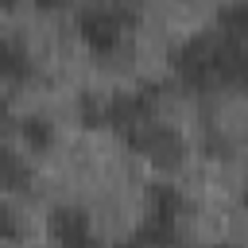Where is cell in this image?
<instances>
[{"label":"cell","instance_id":"6da1fadb","mask_svg":"<svg viewBox=\"0 0 248 248\" xmlns=\"http://www.w3.org/2000/svg\"><path fill=\"white\" fill-rule=\"evenodd\" d=\"M136 19H140L136 4H85V8H78V31L93 46V54L120 50V39Z\"/></svg>","mask_w":248,"mask_h":248},{"label":"cell","instance_id":"7a4b0ae2","mask_svg":"<svg viewBox=\"0 0 248 248\" xmlns=\"http://www.w3.org/2000/svg\"><path fill=\"white\" fill-rule=\"evenodd\" d=\"M163 101V81H140L136 89H116L105 97V124L116 128L120 136H128L132 128L155 120V108Z\"/></svg>","mask_w":248,"mask_h":248},{"label":"cell","instance_id":"3957f363","mask_svg":"<svg viewBox=\"0 0 248 248\" xmlns=\"http://www.w3.org/2000/svg\"><path fill=\"white\" fill-rule=\"evenodd\" d=\"M170 66L186 89L209 93L217 89V66H213V31H194L170 50Z\"/></svg>","mask_w":248,"mask_h":248},{"label":"cell","instance_id":"277c9868","mask_svg":"<svg viewBox=\"0 0 248 248\" xmlns=\"http://www.w3.org/2000/svg\"><path fill=\"white\" fill-rule=\"evenodd\" d=\"M124 143H128L132 151H140L143 159H151L155 167H163V170L178 167L182 155H186V140L178 136V128L163 124V120H147V124L132 128V132L124 136Z\"/></svg>","mask_w":248,"mask_h":248},{"label":"cell","instance_id":"5b68a950","mask_svg":"<svg viewBox=\"0 0 248 248\" xmlns=\"http://www.w3.org/2000/svg\"><path fill=\"white\" fill-rule=\"evenodd\" d=\"M46 232L58 248H101L93 221L81 205H54L46 217Z\"/></svg>","mask_w":248,"mask_h":248},{"label":"cell","instance_id":"8992f818","mask_svg":"<svg viewBox=\"0 0 248 248\" xmlns=\"http://www.w3.org/2000/svg\"><path fill=\"white\" fill-rule=\"evenodd\" d=\"M213 66H217V85L248 93V39L244 35L213 31Z\"/></svg>","mask_w":248,"mask_h":248},{"label":"cell","instance_id":"52a82bcc","mask_svg":"<svg viewBox=\"0 0 248 248\" xmlns=\"http://www.w3.org/2000/svg\"><path fill=\"white\" fill-rule=\"evenodd\" d=\"M35 74L31 50L19 35H0V78L4 81H27Z\"/></svg>","mask_w":248,"mask_h":248},{"label":"cell","instance_id":"ba28073f","mask_svg":"<svg viewBox=\"0 0 248 248\" xmlns=\"http://www.w3.org/2000/svg\"><path fill=\"white\" fill-rule=\"evenodd\" d=\"M31 182H35L31 163H27L16 147H8V143L0 140V186L12 190V194H31Z\"/></svg>","mask_w":248,"mask_h":248},{"label":"cell","instance_id":"9c48e42d","mask_svg":"<svg viewBox=\"0 0 248 248\" xmlns=\"http://www.w3.org/2000/svg\"><path fill=\"white\" fill-rule=\"evenodd\" d=\"M147 209L182 221V213H186V198H182V190H178L174 182H151V186H147Z\"/></svg>","mask_w":248,"mask_h":248},{"label":"cell","instance_id":"30bf717a","mask_svg":"<svg viewBox=\"0 0 248 248\" xmlns=\"http://www.w3.org/2000/svg\"><path fill=\"white\" fill-rule=\"evenodd\" d=\"M19 136L27 140V147H31V151H46V147L54 143V124H50V116L31 112V116H23V120H19Z\"/></svg>","mask_w":248,"mask_h":248},{"label":"cell","instance_id":"8fae6325","mask_svg":"<svg viewBox=\"0 0 248 248\" xmlns=\"http://www.w3.org/2000/svg\"><path fill=\"white\" fill-rule=\"evenodd\" d=\"M78 116L85 128H105V97H97L93 89L78 93Z\"/></svg>","mask_w":248,"mask_h":248},{"label":"cell","instance_id":"7c38bea8","mask_svg":"<svg viewBox=\"0 0 248 248\" xmlns=\"http://www.w3.org/2000/svg\"><path fill=\"white\" fill-rule=\"evenodd\" d=\"M217 27L225 35H244L248 39V4H225V8H217Z\"/></svg>","mask_w":248,"mask_h":248},{"label":"cell","instance_id":"4fadbf2b","mask_svg":"<svg viewBox=\"0 0 248 248\" xmlns=\"http://www.w3.org/2000/svg\"><path fill=\"white\" fill-rule=\"evenodd\" d=\"M0 240H23V217L12 202H0Z\"/></svg>","mask_w":248,"mask_h":248},{"label":"cell","instance_id":"5bb4252c","mask_svg":"<svg viewBox=\"0 0 248 248\" xmlns=\"http://www.w3.org/2000/svg\"><path fill=\"white\" fill-rule=\"evenodd\" d=\"M8 124H12V101H8V97H0V132H4Z\"/></svg>","mask_w":248,"mask_h":248},{"label":"cell","instance_id":"9a60e30c","mask_svg":"<svg viewBox=\"0 0 248 248\" xmlns=\"http://www.w3.org/2000/svg\"><path fill=\"white\" fill-rule=\"evenodd\" d=\"M209 248H240V244H229V240H221V244H209Z\"/></svg>","mask_w":248,"mask_h":248}]
</instances>
